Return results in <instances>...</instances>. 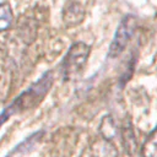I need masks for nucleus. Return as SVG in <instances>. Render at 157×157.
I'll use <instances>...</instances> for the list:
<instances>
[{"label":"nucleus","mask_w":157,"mask_h":157,"mask_svg":"<svg viewBox=\"0 0 157 157\" xmlns=\"http://www.w3.org/2000/svg\"><path fill=\"white\" fill-rule=\"evenodd\" d=\"M52 83H53V75L50 71H48L42 76V78L38 82H36L32 87H29L20 97H17V99L0 114V126L16 112L37 105L47 94V92L50 90Z\"/></svg>","instance_id":"nucleus-1"},{"label":"nucleus","mask_w":157,"mask_h":157,"mask_svg":"<svg viewBox=\"0 0 157 157\" xmlns=\"http://www.w3.org/2000/svg\"><path fill=\"white\" fill-rule=\"evenodd\" d=\"M91 47L83 42L74 43L61 61V75L65 81L75 80L83 71L90 56Z\"/></svg>","instance_id":"nucleus-2"},{"label":"nucleus","mask_w":157,"mask_h":157,"mask_svg":"<svg viewBox=\"0 0 157 157\" xmlns=\"http://www.w3.org/2000/svg\"><path fill=\"white\" fill-rule=\"evenodd\" d=\"M136 26H137V21L134 16H126L120 21L108 50L109 58H117L125 50L126 45L129 44L136 29Z\"/></svg>","instance_id":"nucleus-3"},{"label":"nucleus","mask_w":157,"mask_h":157,"mask_svg":"<svg viewBox=\"0 0 157 157\" xmlns=\"http://www.w3.org/2000/svg\"><path fill=\"white\" fill-rule=\"evenodd\" d=\"M85 15V6L78 0H69L63 10V21L66 27H75L83 21Z\"/></svg>","instance_id":"nucleus-4"},{"label":"nucleus","mask_w":157,"mask_h":157,"mask_svg":"<svg viewBox=\"0 0 157 157\" xmlns=\"http://www.w3.org/2000/svg\"><path fill=\"white\" fill-rule=\"evenodd\" d=\"M119 134H120L121 144H123V147H124L126 155L132 156L136 152L137 139H136V135H135V131H134V128H132V124H131V120L129 117L123 121V124L119 129Z\"/></svg>","instance_id":"nucleus-5"},{"label":"nucleus","mask_w":157,"mask_h":157,"mask_svg":"<svg viewBox=\"0 0 157 157\" xmlns=\"http://www.w3.org/2000/svg\"><path fill=\"white\" fill-rule=\"evenodd\" d=\"M98 130H99L101 136L105 141H112L119 132L118 126L115 124V120L113 119L112 115H104L102 118V120L99 123V126H98Z\"/></svg>","instance_id":"nucleus-6"},{"label":"nucleus","mask_w":157,"mask_h":157,"mask_svg":"<svg viewBox=\"0 0 157 157\" xmlns=\"http://www.w3.org/2000/svg\"><path fill=\"white\" fill-rule=\"evenodd\" d=\"M141 157H157V129H155L145 140L141 147Z\"/></svg>","instance_id":"nucleus-7"},{"label":"nucleus","mask_w":157,"mask_h":157,"mask_svg":"<svg viewBox=\"0 0 157 157\" xmlns=\"http://www.w3.org/2000/svg\"><path fill=\"white\" fill-rule=\"evenodd\" d=\"M12 22V12L9 4H0V32L10 27Z\"/></svg>","instance_id":"nucleus-8"}]
</instances>
